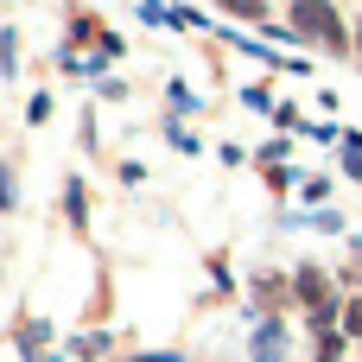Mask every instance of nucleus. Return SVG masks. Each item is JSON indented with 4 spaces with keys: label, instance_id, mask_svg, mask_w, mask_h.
I'll return each mask as SVG.
<instances>
[{
    "label": "nucleus",
    "instance_id": "20e7f679",
    "mask_svg": "<svg viewBox=\"0 0 362 362\" xmlns=\"http://www.w3.org/2000/svg\"><path fill=\"white\" fill-rule=\"evenodd\" d=\"M261 362H280V331H274V325L261 331Z\"/></svg>",
    "mask_w": 362,
    "mask_h": 362
},
{
    "label": "nucleus",
    "instance_id": "6e6552de",
    "mask_svg": "<svg viewBox=\"0 0 362 362\" xmlns=\"http://www.w3.org/2000/svg\"><path fill=\"white\" fill-rule=\"evenodd\" d=\"M140 362H178V356H140Z\"/></svg>",
    "mask_w": 362,
    "mask_h": 362
},
{
    "label": "nucleus",
    "instance_id": "0eeeda50",
    "mask_svg": "<svg viewBox=\"0 0 362 362\" xmlns=\"http://www.w3.org/2000/svg\"><path fill=\"white\" fill-rule=\"evenodd\" d=\"M350 331H356V337H362V305H350Z\"/></svg>",
    "mask_w": 362,
    "mask_h": 362
},
{
    "label": "nucleus",
    "instance_id": "7ed1b4c3",
    "mask_svg": "<svg viewBox=\"0 0 362 362\" xmlns=\"http://www.w3.org/2000/svg\"><path fill=\"white\" fill-rule=\"evenodd\" d=\"M223 13H242V19H261L267 0H223Z\"/></svg>",
    "mask_w": 362,
    "mask_h": 362
},
{
    "label": "nucleus",
    "instance_id": "f257e3e1",
    "mask_svg": "<svg viewBox=\"0 0 362 362\" xmlns=\"http://www.w3.org/2000/svg\"><path fill=\"white\" fill-rule=\"evenodd\" d=\"M293 25H299V32H312V38H325L331 51H344V25H337L331 0H293Z\"/></svg>",
    "mask_w": 362,
    "mask_h": 362
},
{
    "label": "nucleus",
    "instance_id": "f03ea898",
    "mask_svg": "<svg viewBox=\"0 0 362 362\" xmlns=\"http://www.w3.org/2000/svg\"><path fill=\"white\" fill-rule=\"evenodd\" d=\"M299 293H305V299L325 312V280H318V274H299Z\"/></svg>",
    "mask_w": 362,
    "mask_h": 362
},
{
    "label": "nucleus",
    "instance_id": "423d86ee",
    "mask_svg": "<svg viewBox=\"0 0 362 362\" xmlns=\"http://www.w3.org/2000/svg\"><path fill=\"white\" fill-rule=\"evenodd\" d=\"M0 204H13V172L0 165Z\"/></svg>",
    "mask_w": 362,
    "mask_h": 362
},
{
    "label": "nucleus",
    "instance_id": "39448f33",
    "mask_svg": "<svg viewBox=\"0 0 362 362\" xmlns=\"http://www.w3.org/2000/svg\"><path fill=\"white\" fill-rule=\"evenodd\" d=\"M0 76H13V32H0Z\"/></svg>",
    "mask_w": 362,
    "mask_h": 362
}]
</instances>
